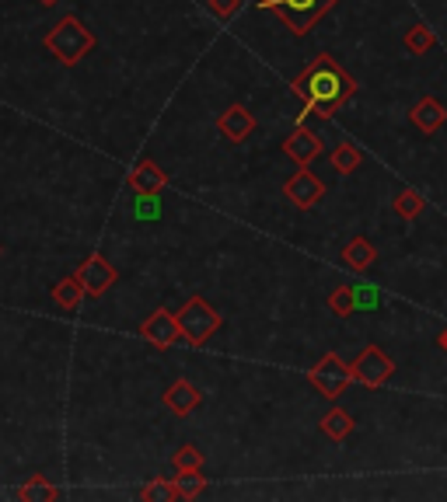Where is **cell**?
Listing matches in <instances>:
<instances>
[{
	"instance_id": "1",
	"label": "cell",
	"mask_w": 447,
	"mask_h": 502,
	"mask_svg": "<svg viewBox=\"0 0 447 502\" xmlns=\"http://www.w3.org/2000/svg\"><path fill=\"white\" fill-rule=\"evenodd\" d=\"M353 91H357L353 78L329 53L314 57L308 70L293 80V95L304 101V112H314L318 119H329L335 109H343L353 98Z\"/></svg>"
},
{
	"instance_id": "2",
	"label": "cell",
	"mask_w": 447,
	"mask_h": 502,
	"mask_svg": "<svg viewBox=\"0 0 447 502\" xmlns=\"http://www.w3.org/2000/svg\"><path fill=\"white\" fill-rule=\"evenodd\" d=\"M46 49L63 63V67H74L80 59L95 49V36L88 32V25L74 15L59 18L49 32H46Z\"/></svg>"
},
{
	"instance_id": "3",
	"label": "cell",
	"mask_w": 447,
	"mask_h": 502,
	"mask_svg": "<svg viewBox=\"0 0 447 502\" xmlns=\"http://www.w3.org/2000/svg\"><path fill=\"white\" fill-rule=\"evenodd\" d=\"M335 0H255V7L280 15V21L291 28L293 36H308L318 21L332 11Z\"/></svg>"
},
{
	"instance_id": "4",
	"label": "cell",
	"mask_w": 447,
	"mask_h": 502,
	"mask_svg": "<svg viewBox=\"0 0 447 502\" xmlns=\"http://www.w3.org/2000/svg\"><path fill=\"white\" fill-rule=\"evenodd\" d=\"M178 318V329H182V342H189V346H207L210 342V335L220 329V314H217L203 297H189L186 300V308L176 314Z\"/></svg>"
},
{
	"instance_id": "5",
	"label": "cell",
	"mask_w": 447,
	"mask_h": 502,
	"mask_svg": "<svg viewBox=\"0 0 447 502\" xmlns=\"http://www.w3.org/2000/svg\"><path fill=\"white\" fill-rule=\"evenodd\" d=\"M308 381L318 387V394H322V398L335 402V398H339V394L353 384V367H346L335 352H329V356H322V360H318V367H312Z\"/></svg>"
},
{
	"instance_id": "6",
	"label": "cell",
	"mask_w": 447,
	"mask_h": 502,
	"mask_svg": "<svg viewBox=\"0 0 447 502\" xmlns=\"http://www.w3.org/2000/svg\"><path fill=\"white\" fill-rule=\"evenodd\" d=\"M74 276L80 279V287H84L88 297H105V293L119 283V272L109 266V258H105V255H88Z\"/></svg>"
},
{
	"instance_id": "7",
	"label": "cell",
	"mask_w": 447,
	"mask_h": 502,
	"mask_svg": "<svg viewBox=\"0 0 447 502\" xmlns=\"http://www.w3.org/2000/svg\"><path fill=\"white\" fill-rule=\"evenodd\" d=\"M391 373H395V363H391V356H385L378 346H367L357 356V363H353V381H360L364 387L388 384Z\"/></svg>"
},
{
	"instance_id": "8",
	"label": "cell",
	"mask_w": 447,
	"mask_h": 502,
	"mask_svg": "<svg viewBox=\"0 0 447 502\" xmlns=\"http://www.w3.org/2000/svg\"><path fill=\"white\" fill-rule=\"evenodd\" d=\"M140 335L151 342V346L157 349H168L176 346V342H182V329H178V318L172 314V310H154L144 325H140Z\"/></svg>"
},
{
	"instance_id": "9",
	"label": "cell",
	"mask_w": 447,
	"mask_h": 502,
	"mask_svg": "<svg viewBox=\"0 0 447 502\" xmlns=\"http://www.w3.org/2000/svg\"><path fill=\"white\" fill-rule=\"evenodd\" d=\"M283 195L291 199L297 210H312L314 203L325 195V185H322V178H314L308 168H301V172L283 185Z\"/></svg>"
},
{
	"instance_id": "10",
	"label": "cell",
	"mask_w": 447,
	"mask_h": 502,
	"mask_svg": "<svg viewBox=\"0 0 447 502\" xmlns=\"http://www.w3.org/2000/svg\"><path fill=\"white\" fill-rule=\"evenodd\" d=\"M283 151H287V157H293V161H297L301 168H308L314 157H322L325 143H322V140H318V133H312L308 126H297V130L287 136Z\"/></svg>"
},
{
	"instance_id": "11",
	"label": "cell",
	"mask_w": 447,
	"mask_h": 502,
	"mask_svg": "<svg viewBox=\"0 0 447 502\" xmlns=\"http://www.w3.org/2000/svg\"><path fill=\"white\" fill-rule=\"evenodd\" d=\"M130 189H133L136 195H161L165 193V185H168V174L157 168L154 161H136V168L130 172Z\"/></svg>"
},
{
	"instance_id": "12",
	"label": "cell",
	"mask_w": 447,
	"mask_h": 502,
	"mask_svg": "<svg viewBox=\"0 0 447 502\" xmlns=\"http://www.w3.org/2000/svg\"><path fill=\"white\" fill-rule=\"evenodd\" d=\"M217 130L224 133V140H231V143H241V140H249L255 130V116L245 109V105H231L224 116L217 119Z\"/></svg>"
},
{
	"instance_id": "13",
	"label": "cell",
	"mask_w": 447,
	"mask_h": 502,
	"mask_svg": "<svg viewBox=\"0 0 447 502\" xmlns=\"http://www.w3.org/2000/svg\"><path fill=\"white\" fill-rule=\"evenodd\" d=\"M409 119H412V126H416L420 133L430 136V133H437V130L447 122V109L437 101V98H420V101L412 105Z\"/></svg>"
},
{
	"instance_id": "14",
	"label": "cell",
	"mask_w": 447,
	"mask_h": 502,
	"mask_svg": "<svg viewBox=\"0 0 447 502\" xmlns=\"http://www.w3.org/2000/svg\"><path fill=\"white\" fill-rule=\"evenodd\" d=\"M199 402H203V394H199V387L189 384V381H176V384L165 391V405L172 408L176 415H189V412H196Z\"/></svg>"
},
{
	"instance_id": "15",
	"label": "cell",
	"mask_w": 447,
	"mask_h": 502,
	"mask_svg": "<svg viewBox=\"0 0 447 502\" xmlns=\"http://www.w3.org/2000/svg\"><path fill=\"white\" fill-rule=\"evenodd\" d=\"M343 262H346L350 269L364 272V269H370V266L378 262V251H374V245H370L367 237H353L350 245L343 248Z\"/></svg>"
},
{
	"instance_id": "16",
	"label": "cell",
	"mask_w": 447,
	"mask_h": 502,
	"mask_svg": "<svg viewBox=\"0 0 447 502\" xmlns=\"http://www.w3.org/2000/svg\"><path fill=\"white\" fill-rule=\"evenodd\" d=\"M84 297H88V293H84L78 276H67V279H59L57 287H53V300H57L63 310H78Z\"/></svg>"
},
{
	"instance_id": "17",
	"label": "cell",
	"mask_w": 447,
	"mask_h": 502,
	"mask_svg": "<svg viewBox=\"0 0 447 502\" xmlns=\"http://www.w3.org/2000/svg\"><path fill=\"white\" fill-rule=\"evenodd\" d=\"M322 433H325L329 440H335V444H339V440H346V436L353 433L350 412H343V408H332L329 415L322 419Z\"/></svg>"
},
{
	"instance_id": "18",
	"label": "cell",
	"mask_w": 447,
	"mask_h": 502,
	"mask_svg": "<svg viewBox=\"0 0 447 502\" xmlns=\"http://www.w3.org/2000/svg\"><path fill=\"white\" fill-rule=\"evenodd\" d=\"M18 499H25V502H39V499H59V492L53 488V485L46 482L42 475H32L28 482L21 485L18 488Z\"/></svg>"
},
{
	"instance_id": "19",
	"label": "cell",
	"mask_w": 447,
	"mask_h": 502,
	"mask_svg": "<svg viewBox=\"0 0 447 502\" xmlns=\"http://www.w3.org/2000/svg\"><path fill=\"white\" fill-rule=\"evenodd\" d=\"M427 210V203H423V195L412 193V189H402V193L395 195V213L399 216H406V220H416L420 213Z\"/></svg>"
},
{
	"instance_id": "20",
	"label": "cell",
	"mask_w": 447,
	"mask_h": 502,
	"mask_svg": "<svg viewBox=\"0 0 447 502\" xmlns=\"http://www.w3.org/2000/svg\"><path fill=\"white\" fill-rule=\"evenodd\" d=\"M332 168L343 174H353L360 168V151L353 147V143H339L335 147V154H332Z\"/></svg>"
},
{
	"instance_id": "21",
	"label": "cell",
	"mask_w": 447,
	"mask_h": 502,
	"mask_svg": "<svg viewBox=\"0 0 447 502\" xmlns=\"http://www.w3.org/2000/svg\"><path fill=\"white\" fill-rule=\"evenodd\" d=\"M176 488H178V499H196V496L207 492V478H203L199 471H186V475L176 478Z\"/></svg>"
},
{
	"instance_id": "22",
	"label": "cell",
	"mask_w": 447,
	"mask_h": 502,
	"mask_svg": "<svg viewBox=\"0 0 447 502\" xmlns=\"http://www.w3.org/2000/svg\"><path fill=\"white\" fill-rule=\"evenodd\" d=\"M406 49L412 53V57H420V53L433 49V32H430L427 25H412V28L406 32Z\"/></svg>"
},
{
	"instance_id": "23",
	"label": "cell",
	"mask_w": 447,
	"mask_h": 502,
	"mask_svg": "<svg viewBox=\"0 0 447 502\" xmlns=\"http://www.w3.org/2000/svg\"><path fill=\"white\" fill-rule=\"evenodd\" d=\"M172 464H176L178 475H186V471H199V467H203V454H199L193 444H189V446H178L176 457H172Z\"/></svg>"
},
{
	"instance_id": "24",
	"label": "cell",
	"mask_w": 447,
	"mask_h": 502,
	"mask_svg": "<svg viewBox=\"0 0 447 502\" xmlns=\"http://www.w3.org/2000/svg\"><path fill=\"white\" fill-rule=\"evenodd\" d=\"M140 499H178V488L176 482H168V478H154L151 485H144L140 488Z\"/></svg>"
},
{
	"instance_id": "25",
	"label": "cell",
	"mask_w": 447,
	"mask_h": 502,
	"mask_svg": "<svg viewBox=\"0 0 447 502\" xmlns=\"http://www.w3.org/2000/svg\"><path fill=\"white\" fill-rule=\"evenodd\" d=\"M329 308H332V314H339V318H350L353 314V290L350 287L332 290L329 293Z\"/></svg>"
},
{
	"instance_id": "26",
	"label": "cell",
	"mask_w": 447,
	"mask_h": 502,
	"mask_svg": "<svg viewBox=\"0 0 447 502\" xmlns=\"http://www.w3.org/2000/svg\"><path fill=\"white\" fill-rule=\"evenodd\" d=\"M353 290V310H374L381 304V293L374 287H350Z\"/></svg>"
},
{
	"instance_id": "27",
	"label": "cell",
	"mask_w": 447,
	"mask_h": 502,
	"mask_svg": "<svg viewBox=\"0 0 447 502\" xmlns=\"http://www.w3.org/2000/svg\"><path fill=\"white\" fill-rule=\"evenodd\" d=\"M161 206H157V195H140V203H136V216L140 220H154Z\"/></svg>"
},
{
	"instance_id": "28",
	"label": "cell",
	"mask_w": 447,
	"mask_h": 502,
	"mask_svg": "<svg viewBox=\"0 0 447 502\" xmlns=\"http://www.w3.org/2000/svg\"><path fill=\"white\" fill-rule=\"evenodd\" d=\"M210 11H214L220 21H228L238 11V0H210Z\"/></svg>"
},
{
	"instance_id": "29",
	"label": "cell",
	"mask_w": 447,
	"mask_h": 502,
	"mask_svg": "<svg viewBox=\"0 0 447 502\" xmlns=\"http://www.w3.org/2000/svg\"><path fill=\"white\" fill-rule=\"evenodd\" d=\"M437 346H441V349H444V352H447V329L441 331V339H437Z\"/></svg>"
},
{
	"instance_id": "30",
	"label": "cell",
	"mask_w": 447,
	"mask_h": 502,
	"mask_svg": "<svg viewBox=\"0 0 447 502\" xmlns=\"http://www.w3.org/2000/svg\"><path fill=\"white\" fill-rule=\"evenodd\" d=\"M39 4H46V7H53V4H57V0H39Z\"/></svg>"
}]
</instances>
